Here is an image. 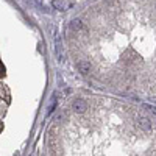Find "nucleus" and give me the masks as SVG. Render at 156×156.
<instances>
[{
	"mask_svg": "<svg viewBox=\"0 0 156 156\" xmlns=\"http://www.w3.org/2000/svg\"><path fill=\"white\" fill-rule=\"evenodd\" d=\"M150 111H151L153 114H156V108H150Z\"/></svg>",
	"mask_w": 156,
	"mask_h": 156,
	"instance_id": "nucleus-6",
	"label": "nucleus"
},
{
	"mask_svg": "<svg viewBox=\"0 0 156 156\" xmlns=\"http://www.w3.org/2000/svg\"><path fill=\"white\" fill-rule=\"evenodd\" d=\"M87 108H89V106H87V101L83 100V98H75V100L72 101V109H73L75 112H78V114L86 112Z\"/></svg>",
	"mask_w": 156,
	"mask_h": 156,
	"instance_id": "nucleus-1",
	"label": "nucleus"
},
{
	"mask_svg": "<svg viewBox=\"0 0 156 156\" xmlns=\"http://www.w3.org/2000/svg\"><path fill=\"white\" fill-rule=\"evenodd\" d=\"M154 9H156V5H154Z\"/></svg>",
	"mask_w": 156,
	"mask_h": 156,
	"instance_id": "nucleus-7",
	"label": "nucleus"
},
{
	"mask_svg": "<svg viewBox=\"0 0 156 156\" xmlns=\"http://www.w3.org/2000/svg\"><path fill=\"white\" fill-rule=\"evenodd\" d=\"M51 6H53L55 9H58V11H66V5H64V2H61V0H53V2H51Z\"/></svg>",
	"mask_w": 156,
	"mask_h": 156,
	"instance_id": "nucleus-5",
	"label": "nucleus"
},
{
	"mask_svg": "<svg viewBox=\"0 0 156 156\" xmlns=\"http://www.w3.org/2000/svg\"><path fill=\"white\" fill-rule=\"evenodd\" d=\"M70 30H73V31H81V30H83V22H81L80 19H73V20L70 22Z\"/></svg>",
	"mask_w": 156,
	"mask_h": 156,
	"instance_id": "nucleus-4",
	"label": "nucleus"
},
{
	"mask_svg": "<svg viewBox=\"0 0 156 156\" xmlns=\"http://www.w3.org/2000/svg\"><path fill=\"white\" fill-rule=\"evenodd\" d=\"M76 67H78V72H80V73L87 75L90 70H92V64H90L89 61H80L76 64Z\"/></svg>",
	"mask_w": 156,
	"mask_h": 156,
	"instance_id": "nucleus-3",
	"label": "nucleus"
},
{
	"mask_svg": "<svg viewBox=\"0 0 156 156\" xmlns=\"http://www.w3.org/2000/svg\"><path fill=\"white\" fill-rule=\"evenodd\" d=\"M136 125L139 129H142V131H148V129H151V122L147 119V117H139V119L136 120Z\"/></svg>",
	"mask_w": 156,
	"mask_h": 156,
	"instance_id": "nucleus-2",
	"label": "nucleus"
}]
</instances>
